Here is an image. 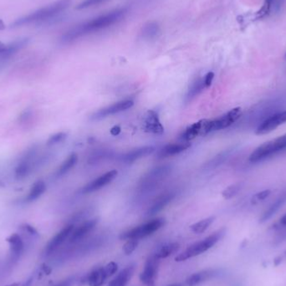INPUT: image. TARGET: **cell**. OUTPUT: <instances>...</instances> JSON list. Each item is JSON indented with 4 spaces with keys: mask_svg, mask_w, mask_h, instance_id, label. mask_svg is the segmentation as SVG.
Masks as SVG:
<instances>
[{
    "mask_svg": "<svg viewBox=\"0 0 286 286\" xmlns=\"http://www.w3.org/2000/svg\"><path fill=\"white\" fill-rule=\"evenodd\" d=\"M127 12V9L122 8V9L112 10L107 14L100 15L95 19L85 23H80L78 26H76L66 31L62 35L60 40L63 44H69L86 35L109 28L117 23L118 22H120L124 18Z\"/></svg>",
    "mask_w": 286,
    "mask_h": 286,
    "instance_id": "cell-1",
    "label": "cell"
},
{
    "mask_svg": "<svg viewBox=\"0 0 286 286\" xmlns=\"http://www.w3.org/2000/svg\"><path fill=\"white\" fill-rule=\"evenodd\" d=\"M70 0H59L57 2L51 4L46 7L33 12L31 14L22 17L20 19L14 21L12 25L13 27H22L29 26L31 23L41 25L46 23L47 21L52 20L56 17L62 14L70 5Z\"/></svg>",
    "mask_w": 286,
    "mask_h": 286,
    "instance_id": "cell-2",
    "label": "cell"
},
{
    "mask_svg": "<svg viewBox=\"0 0 286 286\" xmlns=\"http://www.w3.org/2000/svg\"><path fill=\"white\" fill-rule=\"evenodd\" d=\"M226 233V229H220L212 233L211 235L208 236L207 238L200 240L199 242L194 243L185 249L184 251L178 254L176 257L175 260L177 262H182L187 260L194 257L199 256L200 254L208 251V249L213 247Z\"/></svg>",
    "mask_w": 286,
    "mask_h": 286,
    "instance_id": "cell-3",
    "label": "cell"
},
{
    "mask_svg": "<svg viewBox=\"0 0 286 286\" xmlns=\"http://www.w3.org/2000/svg\"><path fill=\"white\" fill-rule=\"evenodd\" d=\"M286 149V134L278 136L276 138L263 143L254 149L249 156V162L252 163L263 162L273 156L281 153Z\"/></svg>",
    "mask_w": 286,
    "mask_h": 286,
    "instance_id": "cell-4",
    "label": "cell"
},
{
    "mask_svg": "<svg viewBox=\"0 0 286 286\" xmlns=\"http://www.w3.org/2000/svg\"><path fill=\"white\" fill-rule=\"evenodd\" d=\"M164 224H165V220L163 219H160V218L155 219L146 224L126 231L121 234L120 239L123 240H141L157 232L163 226Z\"/></svg>",
    "mask_w": 286,
    "mask_h": 286,
    "instance_id": "cell-5",
    "label": "cell"
},
{
    "mask_svg": "<svg viewBox=\"0 0 286 286\" xmlns=\"http://www.w3.org/2000/svg\"><path fill=\"white\" fill-rule=\"evenodd\" d=\"M242 115V109L236 107L229 111L228 113L221 115L214 120H206L204 126V136L209 132L220 131L230 127L231 125L237 122Z\"/></svg>",
    "mask_w": 286,
    "mask_h": 286,
    "instance_id": "cell-6",
    "label": "cell"
},
{
    "mask_svg": "<svg viewBox=\"0 0 286 286\" xmlns=\"http://www.w3.org/2000/svg\"><path fill=\"white\" fill-rule=\"evenodd\" d=\"M117 270V264L112 261L103 267L97 268L89 273L85 281L90 286H102L110 277L116 273Z\"/></svg>",
    "mask_w": 286,
    "mask_h": 286,
    "instance_id": "cell-7",
    "label": "cell"
},
{
    "mask_svg": "<svg viewBox=\"0 0 286 286\" xmlns=\"http://www.w3.org/2000/svg\"><path fill=\"white\" fill-rule=\"evenodd\" d=\"M159 265L160 259L156 256V254H152L151 256L148 257L140 275V280L143 284L154 286L157 280Z\"/></svg>",
    "mask_w": 286,
    "mask_h": 286,
    "instance_id": "cell-8",
    "label": "cell"
},
{
    "mask_svg": "<svg viewBox=\"0 0 286 286\" xmlns=\"http://www.w3.org/2000/svg\"><path fill=\"white\" fill-rule=\"evenodd\" d=\"M286 123V111L273 114L258 125L255 134L258 136L266 135L276 129L277 127Z\"/></svg>",
    "mask_w": 286,
    "mask_h": 286,
    "instance_id": "cell-9",
    "label": "cell"
},
{
    "mask_svg": "<svg viewBox=\"0 0 286 286\" xmlns=\"http://www.w3.org/2000/svg\"><path fill=\"white\" fill-rule=\"evenodd\" d=\"M134 102L132 100H124L121 102H116L111 106H106L104 108L101 109L99 111H96L90 116V120L97 121L107 117L109 115H114V114L119 113L122 111H127L128 109L132 107Z\"/></svg>",
    "mask_w": 286,
    "mask_h": 286,
    "instance_id": "cell-10",
    "label": "cell"
},
{
    "mask_svg": "<svg viewBox=\"0 0 286 286\" xmlns=\"http://www.w3.org/2000/svg\"><path fill=\"white\" fill-rule=\"evenodd\" d=\"M74 224H68L64 229L56 233L53 238L51 239L47 244L46 247L44 249V254L46 256L54 254L61 245L65 242L67 239L69 238V236L72 234V232L74 230Z\"/></svg>",
    "mask_w": 286,
    "mask_h": 286,
    "instance_id": "cell-11",
    "label": "cell"
},
{
    "mask_svg": "<svg viewBox=\"0 0 286 286\" xmlns=\"http://www.w3.org/2000/svg\"><path fill=\"white\" fill-rule=\"evenodd\" d=\"M117 173L116 170H111V171L107 172V173H105L92 182H89L85 187H82L81 193L83 194H86L98 191L106 185L111 183L116 178Z\"/></svg>",
    "mask_w": 286,
    "mask_h": 286,
    "instance_id": "cell-12",
    "label": "cell"
},
{
    "mask_svg": "<svg viewBox=\"0 0 286 286\" xmlns=\"http://www.w3.org/2000/svg\"><path fill=\"white\" fill-rule=\"evenodd\" d=\"M99 222L98 218H95L92 220H87L81 224L80 226L77 227V229L73 230L72 234L69 236V242L72 244H77L83 240L85 237L95 229L97 224Z\"/></svg>",
    "mask_w": 286,
    "mask_h": 286,
    "instance_id": "cell-13",
    "label": "cell"
},
{
    "mask_svg": "<svg viewBox=\"0 0 286 286\" xmlns=\"http://www.w3.org/2000/svg\"><path fill=\"white\" fill-rule=\"evenodd\" d=\"M143 129L147 132L153 134H162L164 132V127L160 122L158 114L153 110L148 111L145 115Z\"/></svg>",
    "mask_w": 286,
    "mask_h": 286,
    "instance_id": "cell-14",
    "label": "cell"
},
{
    "mask_svg": "<svg viewBox=\"0 0 286 286\" xmlns=\"http://www.w3.org/2000/svg\"><path fill=\"white\" fill-rule=\"evenodd\" d=\"M220 275V270L215 269H208V270H201L199 272L194 273L190 275L186 280L188 286H197L199 284L213 279L214 277Z\"/></svg>",
    "mask_w": 286,
    "mask_h": 286,
    "instance_id": "cell-15",
    "label": "cell"
},
{
    "mask_svg": "<svg viewBox=\"0 0 286 286\" xmlns=\"http://www.w3.org/2000/svg\"><path fill=\"white\" fill-rule=\"evenodd\" d=\"M6 241L9 243L10 249V257L11 260H19L21 255L25 250V243L23 239L19 233H12L6 239Z\"/></svg>",
    "mask_w": 286,
    "mask_h": 286,
    "instance_id": "cell-16",
    "label": "cell"
},
{
    "mask_svg": "<svg viewBox=\"0 0 286 286\" xmlns=\"http://www.w3.org/2000/svg\"><path fill=\"white\" fill-rule=\"evenodd\" d=\"M136 270V265L131 264L118 273L116 276L110 281L107 286H127L132 279Z\"/></svg>",
    "mask_w": 286,
    "mask_h": 286,
    "instance_id": "cell-17",
    "label": "cell"
},
{
    "mask_svg": "<svg viewBox=\"0 0 286 286\" xmlns=\"http://www.w3.org/2000/svg\"><path fill=\"white\" fill-rule=\"evenodd\" d=\"M155 151V148L151 146H146L142 148H136L134 150L130 151L128 153L123 155L122 157V161L126 163H132L136 160L142 158V157H148L152 154Z\"/></svg>",
    "mask_w": 286,
    "mask_h": 286,
    "instance_id": "cell-18",
    "label": "cell"
},
{
    "mask_svg": "<svg viewBox=\"0 0 286 286\" xmlns=\"http://www.w3.org/2000/svg\"><path fill=\"white\" fill-rule=\"evenodd\" d=\"M285 203L286 188L283 191V193L278 197V199L270 205V208H268L266 212H264L260 219H259V222H260V223H265V222L270 220V219L284 205V203Z\"/></svg>",
    "mask_w": 286,
    "mask_h": 286,
    "instance_id": "cell-19",
    "label": "cell"
},
{
    "mask_svg": "<svg viewBox=\"0 0 286 286\" xmlns=\"http://www.w3.org/2000/svg\"><path fill=\"white\" fill-rule=\"evenodd\" d=\"M28 39H18L11 44L5 45V48L0 52V60H5L14 56L18 51L23 49L28 43Z\"/></svg>",
    "mask_w": 286,
    "mask_h": 286,
    "instance_id": "cell-20",
    "label": "cell"
},
{
    "mask_svg": "<svg viewBox=\"0 0 286 286\" xmlns=\"http://www.w3.org/2000/svg\"><path fill=\"white\" fill-rule=\"evenodd\" d=\"M191 147L189 142L176 143V144H169L161 149L158 153L160 158L171 157L174 155L182 153L183 151L187 150V148Z\"/></svg>",
    "mask_w": 286,
    "mask_h": 286,
    "instance_id": "cell-21",
    "label": "cell"
},
{
    "mask_svg": "<svg viewBox=\"0 0 286 286\" xmlns=\"http://www.w3.org/2000/svg\"><path fill=\"white\" fill-rule=\"evenodd\" d=\"M206 120H201L198 123H194L190 127H187L185 130V132L182 133V137L185 141H190L195 138L198 136H204V125H205Z\"/></svg>",
    "mask_w": 286,
    "mask_h": 286,
    "instance_id": "cell-22",
    "label": "cell"
},
{
    "mask_svg": "<svg viewBox=\"0 0 286 286\" xmlns=\"http://www.w3.org/2000/svg\"><path fill=\"white\" fill-rule=\"evenodd\" d=\"M46 191V183L43 180H38L30 187L28 195L26 196L27 203H33L38 200Z\"/></svg>",
    "mask_w": 286,
    "mask_h": 286,
    "instance_id": "cell-23",
    "label": "cell"
},
{
    "mask_svg": "<svg viewBox=\"0 0 286 286\" xmlns=\"http://www.w3.org/2000/svg\"><path fill=\"white\" fill-rule=\"evenodd\" d=\"M32 155L23 158L18 165H17L15 172H14V175L16 177L17 179H23V178H27L30 173H31V158H32Z\"/></svg>",
    "mask_w": 286,
    "mask_h": 286,
    "instance_id": "cell-24",
    "label": "cell"
},
{
    "mask_svg": "<svg viewBox=\"0 0 286 286\" xmlns=\"http://www.w3.org/2000/svg\"><path fill=\"white\" fill-rule=\"evenodd\" d=\"M174 194H164L162 196L160 197L156 200L153 206L149 208L148 211V216H152L155 215L157 212H160L162 208H165L169 203H171L172 200L174 199Z\"/></svg>",
    "mask_w": 286,
    "mask_h": 286,
    "instance_id": "cell-25",
    "label": "cell"
},
{
    "mask_svg": "<svg viewBox=\"0 0 286 286\" xmlns=\"http://www.w3.org/2000/svg\"><path fill=\"white\" fill-rule=\"evenodd\" d=\"M78 161V157H77V153H72L69 155V157H67L66 159L62 162L60 165V168L58 169L56 172V176L57 177H62V176L66 174L68 172L70 171L77 163Z\"/></svg>",
    "mask_w": 286,
    "mask_h": 286,
    "instance_id": "cell-26",
    "label": "cell"
},
{
    "mask_svg": "<svg viewBox=\"0 0 286 286\" xmlns=\"http://www.w3.org/2000/svg\"><path fill=\"white\" fill-rule=\"evenodd\" d=\"M160 34V27L157 22H148L143 26L141 35L143 39H153L157 37Z\"/></svg>",
    "mask_w": 286,
    "mask_h": 286,
    "instance_id": "cell-27",
    "label": "cell"
},
{
    "mask_svg": "<svg viewBox=\"0 0 286 286\" xmlns=\"http://www.w3.org/2000/svg\"><path fill=\"white\" fill-rule=\"evenodd\" d=\"M180 249V245L178 243H169L160 248L156 253V256L159 259L169 258L175 254Z\"/></svg>",
    "mask_w": 286,
    "mask_h": 286,
    "instance_id": "cell-28",
    "label": "cell"
},
{
    "mask_svg": "<svg viewBox=\"0 0 286 286\" xmlns=\"http://www.w3.org/2000/svg\"><path fill=\"white\" fill-rule=\"evenodd\" d=\"M215 217H208L204 220H200L199 222H197L195 224H193L190 229L195 233H203L205 232L207 229L212 225V223L214 222Z\"/></svg>",
    "mask_w": 286,
    "mask_h": 286,
    "instance_id": "cell-29",
    "label": "cell"
},
{
    "mask_svg": "<svg viewBox=\"0 0 286 286\" xmlns=\"http://www.w3.org/2000/svg\"><path fill=\"white\" fill-rule=\"evenodd\" d=\"M206 88L205 82H204V78L199 79L195 82L192 84L190 86L189 90L187 91V99L192 100L194 97L199 95V93L203 91V89Z\"/></svg>",
    "mask_w": 286,
    "mask_h": 286,
    "instance_id": "cell-30",
    "label": "cell"
},
{
    "mask_svg": "<svg viewBox=\"0 0 286 286\" xmlns=\"http://www.w3.org/2000/svg\"><path fill=\"white\" fill-rule=\"evenodd\" d=\"M241 188H242V183L230 185L223 192V197L225 199H233V197H235L240 193Z\"/></svg>",
    "mask_w": 286,
    "mask_h": 286,
    "instance_id": "cell-31",
    "label": "cell"
},
{
    "mask_svg": "<svg viewBox=\"0 0 286 286\" xmlns=\"http://www.w3.org/2000/svg\"><path fill=\"white\" fill-rule=\"evenodd\" d=\"M67 137V133L65 132H60L57 133L53 134L49 137L46 141L47 146H54L59 143L65 141Z\"/></svg>",
    "mask_w": 286,
    "mask_h": 286,
    "instance_id": "cell-32",
    "label": "cell"
},
{
    "mask_svg": "<svg viewBox=\"0 0 286 286\" xmlns=\"http://www.w3.org/2000/svg\"><path fill=\"white\" fill-rule=\"evenodd\" d=\"M270 194H271V190L270 189H266L262 192H259V193L254 194V196L252 197L250 202H251V203H253V204H257V203H260V202H263L264 200H266L267 198L270 197Z\"/></svg>",
    "mask_w": 286,
    "mask_h": 286,
    "instance_id": "cell-33",
    "label": "cell"
},
{
    "mask_svg": "<svg viewBox=\"0 0 286 286\" xmlns=\"http://www.w3.org/2000/svg\"><path fill=\"white\" fill-rule=\"evenodd\" d=\"M229 153H230V151L228 150L222 153L221 154L218 155L208 163V166H209V168L210 166L211 168H216V166H219L222 162H224L226 158H228Z\"/></svg>",
    "mask_w": 286,
    "mask_h": 286,
    "instance_id": "cell-34",
    "label": "cell"
},
{
    "mask_svg": "<svg viewBox=\"0 0 286 286\" xmlns=\"http://www.w3.org/2000/svg\"><path fill=\"white\" fill-rule=\"evenodd\" d=\"M138 245V240H128L123 246V251L127 255L132 254Z\"/></svg>",
    "mask_w": 286,
    "mask_h": 286,
    "instance_id": "cell-35",
    "label": "cell"
},
{
    "mask_svg": "<svg viewBox=\"0 0 286 286\" xmlns=\"http://www.w3.org/2000/svg\"><path fill=\"white\" fill-rule=\"evenodd\" d=\"M105 1H106V0H85L83 2L81 3L80 5H78L77 10H85V9H87V8L100 5V4L105 2Z\"/></svg>",
    "mask_w": 286,
    "mask_h": 286,
    "instance_id": "cell-36",
    "label": "cell"
},
{
    "mask_svg": "<svg viewBox=\"0 0 286 286\" xmlns=\"http://www.w3.org/2000/svg\"><path fill=\"white\" fill-rule=\"evenodd\" d=\"M273 2H274V0H266L263 7L261 8V10L257 13L256 17L258 19L263 18L264 16H266V15L269 14Z\"/></svg>",
    "mask_w": 286,
    "mask_h": 286,
    "instance_id": "cell-37",
    "label": "cell"
},
{
    "mask_svg": "<svg viewBox=\"0 0 286 286\" xmlns=\"http://www.w3.org/2000/svg\"><path fill=\"white\" fill-rule=\"evenodd\" d=\"M108 152H106V151H99V152H97V153H96L95 154L90 157V159H89V162L90 164L97 163V162L104 159L105 157L108 156Z\"/></svg>",
    "mask_w": 286,
    "mask_h": 286,
    "instance_id": "cell-38",
    "label": "cell"
},
{
    "mask_svg": "<svg viewBox=\"0 0 286 286\" xmlns=\"http://www.w3.org/2000/svg\"><path fill=\"white\" fill-rule=\"evenodd\" d=\"M21 229H23V231H25L26 233L30 234V236H32V237H38V236H39L38 231L36 230L35 227H33L32 225H30V224H23V225L21 226Z\"/></svg>",
    "mask_w": 286,
    "mask_h": 286,
    "instance_id": "cell-39",
    "label": "cell"
},
{
    "mask_svg": "<svg viewBox=\"0 0 286 286\" xmlns=\"http://www.w3.org/2000/svg\"><path fill=\"white\" fill-rule=\"evenodd\" d=\"M75 277L72 276L64 279L62 281L59 282L55 286H72L74 284Z\"/></svg>",
    "mask_w": 286,
    "mask_h": 286,
    "instance_id": "cell-40",
    "label": "cell"
},
{
    "mask_svg": "<svg viewBox=\"0 0 286 286\" xmlns=\"http://www.w3.org/2000/svg\"><path fill=\"white\" fill-rule=\"evenodd\" d=\"M214 78V73L213 72H208V74L204 77V82H205L206 87L212 85V80Z\"/></svg>",
    "mask_w": 286,
    "mask_h": 286,
    "instance_id": "cell-41",
    "label": "cell"
},
{
    "mask_svg": "<svg viewBox=\"0 0 286 286\" xmlns=\"http://www.w3.org/2000/svg\"><path fill=\"white\" fill-rule=\"evenodd\" d=\"M121 132V127L119 126H115L111 129V134L112 136H117Z\"/></svg>",
    "mask_w": 286,
    "mask_h": 286,
    "instance_id": "cell-42",
    "label": "cell"
},
{
    "mask_svg": "<svg viewBox=\"0 0 286 286\" xmlns=\"http://www.w3.org/2000/svg\"><path fill=\"white\" fill-rule=\"evenodd\" d=\"M278 226H286V213L279 220V223H278Z\"/></svg>",
    "mask_w": 286,
    "mask_h": 286,
    "instance_id": "cell-43",
    "label": "cell"
},
{
    "mask_svg": "<svg viewBox=\"0 0 286 286\" xmlns=\"http://www.w3.org/2000/svg\"><path fill=\"white\" fill-rule=\"evenodd\" d=\"M5 23H4L3 20H1V19H0V30H4V29H5Z\"/></svg>",
    "mask_w": 286,
    "mask_h": 286,
    "instance_id": "cell-44",
    "label": "cell"
},
{
    "mask_svg": "<svg viewBox=\"0 0 286 286\" xmlns=\"http://www.w3.org/2000/svg\"><path fill=\"white\" fill-rule=\"evenodd\" d=\"M5 47V44H3L2 42H0V52L4 50V48Z\"/></svg>",
    "mask_w": 286,
    "mask_h": 286,
    "instance_id": "cell-45",
    "label": "cell"
},
{
    "mask_svg": "<svg viewBox=\"0 0 286 286\" xmlns=\"http://www.w3.org/2000/svg\"><path fill=\"white\" fill-rule=\"evenodd\" d=\"M169 286H182V284H179V283H177V284H170V285Z\"/></svg>",
    "mask_w": 286,
    "mask_h": 286,
    "instance_id": "cell-46",
    "label": "cell"
},
{
    "mask_svg": "<svg viewBox=\"0 0 286 286\" xmlns=\"http://www.w3.org/2000/svg\"><path fill=\"white\" fill-rule=\"evenodd\" d=\"M7 286H19V284H18V283H14V284H10V285Z\"/></svg>",
    "mask_w": 286,
    "mask_h": 286,
    "instance_id": "cell-47",
    "label": "cell"
},
{
    "mask_svg": "<svg viewBox=\"0 0 286 286\" xmlns=\"http://www.w3.org/2000/svg\"><path fill=\"white\" fill-rule=\"evenodd\" d=\"M283 1H284V0H279V5H281L282 3H283Z\"/></svg>",
    "mask_w": 286,
    "mask_h": 286,
    "instance_id": "cell-48",
    "label": "cell"
},
{
    "mask_svg": "<svg viewBox=\"0 0 286 286\" xmlns=\"http://www.w3.org/2000/svg\"><path fill=\"white\" fill-rule=\"evenodd\" d=\"M284 57H285V59H286V53H285V56H284Z\"/></svg>",
    "mask_w": 286,
    "mask_h": 286,
    "instance_id": "cell-49",
    "label": "cell"
}]
</instances>
